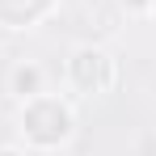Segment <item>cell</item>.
<instances>
[{"mask_svg":"<svg viewBox=\"0 0 156 156\" xmlns=\"http://www.w3.org/2000/svg\"><path fill=\"white\" fill-rule=\"evenodd\" d=\"M17 89H21V93H34V89H38V72H34V68H21V72H17Z\"/></svg>","mask_w":156,"mask_h":156,"instance_id":"obj_2","label":"cell"},{"mask_svg":"<svg viewBox=\"0 0 156 156\" xmlns=\"http://www.w3.org/2000/svg\"><path fill=\"white\" fill-rule=\"evenodd\" d=\"M76 76H80V84H105V63H101V55H93V51L76 55Z\"/></svg>","mask_w":156,"mask_h":156,"instance_id":"obj_1","label":"cell"},{"mask_svg":"<svg viewBox=\"0 0 156 156\" xmlns=\"http://www.w3.org/2000/svg\"><path fill=\"white\" fill-rule=\"evenodd\" d=\"M0 156H17V152H0Z\"/></svg>","mask_w":156,"mask_h":156,"instance_id":"obj_3","label":"cell"},{"mask_svg":"<svg viewBox=\"0 0 156 156\" xmlns=\"http://www.w3.org/2000/svg\"><path fill=\"white\" fill-rule=\"evenodd\" d=\"M131 4H144V0H131Z\"/></svg>","mask_w":156,"mask_h":156,"instance_id":"obj_4","label":"cell"}]
</instances>
